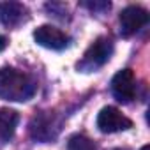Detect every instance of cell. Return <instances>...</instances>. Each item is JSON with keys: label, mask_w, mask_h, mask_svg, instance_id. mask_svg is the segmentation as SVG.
Wrapping results in <instances>:
<instances>
[{"label": "cell", "mask_w": 150, "mask_h": 150, "mask_svg": "<svg viewBox=\"0 0 150 150\" xmlns=\"http://www.w3.org/2000/svg\"><path fill=\"white\" fill-rule=\"evenodd\" d=\"M34 94H35V83L27 74L13 67L0 69V99L20 103V101H28Z\"/></svg>", "instance_id": "obj_1"}, {"label": "cell", "mask_w": 150, "mask_h": 150, "mask_svg": "<svg viewBox=\"0 0 150 150\" xmlns=\"http://www.w3.org/2000/svg\"><path fill=\"white\" fill-rule=\"evenodd\" d=\"M111 51H113V44H111V41L106 39V37H99V39H97V41L87 50L83 60L78 62V69L88 72V71H94V69L104 65V64L110 60Z\"/></svg>", "instance_id": "obj_2"}, {"label": "cell", "mask_w": 150, "mask_h": 150, "mask_svg": "<svg viewBox=\"0 0 150 150\" xmlns=\"http://www.w3.org/2000/svg\"><path fill=\"white\" fill-rule=\"evenodd\" d=\"M97 127H99L101 132L111 134V132H120V131L131 129L132 127V122L125 115H122L117 108L106 106L97 115Z\"/></svg>", "instance_id": "obj_3"}, {"label": "cell", "mask_w": 150, "mask_h": 150, "mask_svg": "<svg viewBox=\"0 0 150 150\" xmlns=\"http://www.w3.org/2000/svg\"><path fill=\"white\" fill-rule=\"evenodd\" d=\"M34 39L39 46L48 50H64L69 46V35L64 34L60 28L51 25H42L34 32Z\"/></svg>", "instance_id": "obj_4"}, {"label": "cell", "mask_w": 150, "mask_h": 150, "mask_svg": "<svg viewBox=\"0 0 150 150\" xmlns=\"http://www.w3.org/2000/svg\"><path fill=\"white\" fill-rule=\"evenodd\" d=\"M111 90H113V96L120 103H129L131 99H134V94H136L134 72L131 69L118 71L113 76V80H111Z\"/></svg>", "instance_id": "obj_5"}, {"label": "cell", "mask_w": 150, "mask_h": 150, "mask_svg": "<svg viewBox=\"0 0 150 150\" xmlns=\"http://www.w3.org/2000/svg\"><path fill=\"white\" fill-rule=\"evenodd\" d=\"M120 32L122 35L129 37L132 34H136L143 25H146L148 21V14L145 9L138 7V6H127L122 13H120Z\"/></svg>", "instance_id": "obj_6"}, {"label": "cell", "mask_w": 150, "mask_h": 150, "mask_svg": "<svg viewBox=\"0 0 150 150\" xmlns=\"http://www.w3.org/2000/svg\"><path fill=\"white\" fill-rule=\"evenodd\" d=\"M27 18V7L20 2H2L0 4V23L7 27H16Z\"/></svg>", "instance_id": "obj_7"}, {"label": "cell", "mask_w": 150, "mask_h": 150, "mask_svg": "<svg viewBox=\"0 0 150 150\" xmlns=\"http://www.w3.org/2000/svg\"><path fill=\"white\" fill-rule=\"evenodd\" d=\"M18 113L14 110H9V108H2L0 110V139H11L14 131H16V125H18Z\"/></svg>", "instance_id": "obj_8"}, {"label": "cell", "mask_w": 150, "mask_h": 150, "mask_svg": "<svg viewBox=\"0 0 150 150\" xmlns=\"http://www.w3.org/2000/svg\"><path fill=\"white\" fill-rule=\"evenodd\" d=\"M67 150H96L92 139H88L87 136H81V134H74L69 138V143H67Z\"/></svg>", "instance_id": "obj_9"}, {"label": "cell", "mask_w": 150, "mask_h": 150, "mask_svg": "<svg viewBox=\"0 0 150 150\" xmlns=\"http://www.w3.org/2000/svg\"><path fill=\"white\" fill-rule=\"evenodd\" d=\"M85 6L90 7V9H94V11H97V9H110V2H103V4L94 2V4H85Z\"/></svg>", "instance_id": "obj_10"}, {"label": "cell", "mask_w": 150, "mask_h": 150, "mask_svg": "<svg viewBox=\"0 0 150 150\" xmlns=\"http://www.w3.org/2000/svg\"><path fill=\"white\" fill-rule=\"evenodd\" d=\"M7 46V37H4V35H0V51H2L4 48Z\"/></svg>", "instance_id": "obj_11"}, {"label": "cell", "mask_w": 150, "mask_h": 150, "mask_svg": "<svg viewBox=\"0 0 150 150\" xmlns=\"http://www.w3.org/2000/svg\"><path fill=\"white\" fill-rule=\"evenodd\" d=\"M141 150H150V146H148V145H145V146H143Z\"/></svg>", "instance_id": "obj_12"}]
</instances>
